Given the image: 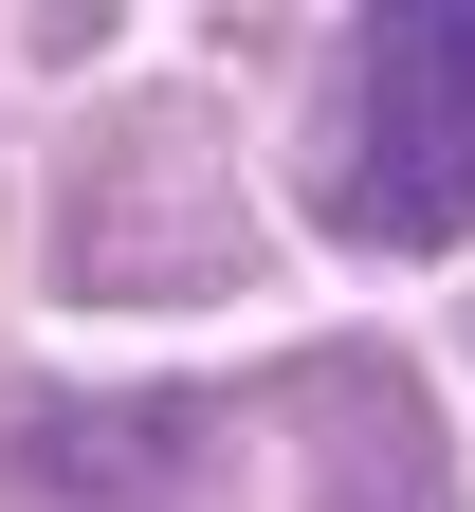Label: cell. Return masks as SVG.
<instances>
[{
	"instance_id": "obj_1",
	"label": "cell",
	"mask_w": 475,
	"mask_h": 512,
	"mask_svg": "<svg viewBox=\"0 0 475 512\" xmlns=\"http://www.w3.org/2000/svg\"><path fill=\"white\" fill-rule=\"evenodd\" d=\"M311 220L348 256H439L475 238V0H384L348 19L311 92Z\"/></svg>"
}]
</instances>
